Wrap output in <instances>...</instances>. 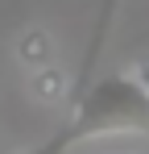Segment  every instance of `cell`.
Segmentation results:
<instances>
[{"label": "cell", "instance_id": "obj_1", "mask_svg": "<svg viewBox=\"0 0 149 154\" xmlns=\"http://www.w3.org/2000/svg\"><path fill=\"white\" fill-rule=\"evenodd\" d=\"M71 137L104 133V129H149V96L133 75H104L79 104V117L71 125Z\"/></svg>", "mask_w": 149, "mask_h": 154}, {"label": "cell", "instance_id": "obj_2", "mask_svg": "<svg viewBox=\"0 0 149 154\" xmlns=\"http://www.w3.org/2000/svg\"><path fill=\"white\" fill-rule=\"evenodd\" d=\"M124 133H128V129H124ZM124 133H120V129H104V133H95L83 150H71V146H66L62 154H149L145 146H141V133H133V137H128V146H120Z\"/></svg>", "mask_w": 149, "mask_h": 154}, {"label": "cell", "instance_id": "obj_3", "mask_svg": "<svg viewBox=\"0 0 149 154\" xmlns=\"http://www.w3.org/2000/svg\"><path fill=\"white\" fill-rule=\"evenodd\" d=\"M17 58H21L25 67H46L50 58H54V42H50V33L46 29H25L21 33V42H17Z\"/></svg>", "mask_w": 149, "mask_h": 154}, {"label": "cell", "instance_id": "obj_4", "mask_svg": "<svg viewBox=\"0 0 149 154\" xmlns=\"http://www.w3.org/2000/svg\"><path fill=\"white\" fill-rule=\"evenodd\" d=\"M29 92H33V100H42V104H54V100H62L66 96V75L58 71V67H37L33 75H29Z\"/></svg>", "mask_w": 149, "mask_h": 154}, {"label": "cell", "instance_id": "obj_5", "mask_svg": "<svg viewBox=\"0 0 149 154\" xmlns=\"http://www.w3.org/2000/svg\"><path fill=\"white\" fill-rule=\"evenodd\" d=\"M71 142H74V137H71V129H62V133H58L54 142H46L42 150H29V154H62L66 146H71Z\"/></svg>", "mask_w": 149, "mask_h": 154}, {"label": "cell", "instance_id": "obj_6", "mask_svg": "<svg viewBox=\"0 0 149 154\" xmlns=\"http://www.w3.org/2000/svg\"><path fill=\"white\" fill-rule=\"evenodd\" d=\"M128 75L137 79V83L145 88V96H149V54H145V58H141V63H137V67H133V71H128Z\"/></svg>", "mask_w": 149, "mask_h": 154}]
</instances>
